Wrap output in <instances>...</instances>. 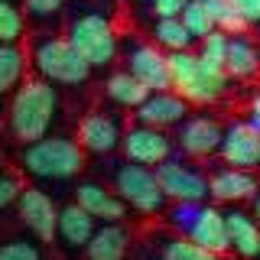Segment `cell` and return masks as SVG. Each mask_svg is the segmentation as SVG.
<instances>
[{
	"label": "cell",
	"instance_id": "cell-22",
	"mask_svg": "<svg viewBox=\"0 0 260 260\" xmlns=\"http://www.w3.org/2000/svg\"><path fill=\"white\" fill-rule=\"evenodd\" d=\"M104 94H108V101L117 104V108L137 111V104L150 94V88H146L137 75H130L127 69H117V72L108 75V81H104Z\"/></svg>",
	"mask_w": 260,
	"mask_h": 260
},
{
	"label": "cell",
	"instance_id": "cell-6",
	"mask_svg": "<svg viewBox=\"0 0 260 260\" xmlns=\"http://www.w3.org/2000/svg\"><path fill=\"white\" fill-rule=\"evenodd\" d=\"M114 192L130 205V211H140V215H159L169 202L159 189V179L153 173V166L130 162V159L114 169Z\"/></svg>",
	"mask_w": 260,
	"mask_h": 260
},
{
	"label": "cell",
	"instance_id": "cell-21",
	"mask_svg": "<svg viewBox=\"0 0 260 260\" xmlns=\"http://www.w3.org/2000/svg\"><path fill=\"white\" fill-rule=\"evenodd\" d=\"M130 250V231L124 221H101L94 228L91 241L85 244V254L91 260H120Z\"/></svg>",
	"mask_w": 260,
	"mask_h": 260
},
{
	"label": "cell",
	"instance_id": "cell-31",
	"mask_svg": "<svg viewBox=\"0 0 260 260\" xmlns=\"http://www.w3.org/2000/svg\"><path fill=\"white\" fill-rule=\"evenodd\" d=\"M23 7H26V16H32V20H55L62 13L65 0H23Z\"/></svg>",
	"mask_w": 260,
	"mask_h": 260
},
{
	"label": "cell",
	"instance_id": "cell-11",
	"mask_svg": "<svg viewBox=\"0 0 260 260\" xmlns=\"http://www.w3.org/2000/svg\"><path fill=\"white\" fill-rule=\"evenodd\" d=\"M120 137H124V127H120L117 114L88 111L85 117L78 120L75 140L81 143V150L91 153V156H111L114 150H120Z\"/></svg>",
	"mask_w": 260,
	"mask_h": 260
},
{
	"label": "cell",
	"instance_id": "cell-19",
	"mask_svg": "<svg viewBox=\"0 0 260 260\" xmlns=\"http://www.w3.org/2000/svg\"><path fill=\"white\" fill-rule=\"evenodd\" d=\"M94 228H98V218L91 215V211H85L78 202H69V205L59 208L55 241H59L65 250H85V244L91 241Z\"/></svg>",
	"mask_w": 260,
	"mask_h": 260
},
{
	"label": "cell",
	"instance_id": "cell-36",
	"mask_svg": "<svg viewBox=\"0 0 260 260\" xmlns=\"http://www.w3.org/2000/svg\"><path fill=\"white\" fill-rule=\"evenodd\" d=\"M250 215H254V221L260 224V189L254 192V199H250Z\"/></svg>",
	"mask_w": 260,
	"mask_h": 260
},
{
	"label": "cell",
	"instance_id": "cell-5",
	"mask_svg": "<svg viewBox=\"0 0 260 260\" xmlns=\"http://www.w3.org/2000/svg\"><path fill=\"white\" fill-rule=\"evenodd\" d=\"M65 36L72 39V46L85 55V62L91 65V69H104V65H111L114 59H117V52H120V39H117L114 23L104 13H98V10L75 13L69 20Z\"/></svg>",
	"mask_w": 260,
	"mask_h": 260
},
{
	"label": "cell",
	"instance_id": "cell-10",
	"mask_svg": "<svg viewBox=\"0 0 260 260\" xmlns=\"http://www.w3.org/2000/svg\"><path fill=\"white\" fill-rule=\"evenodd\" d=\"M221 137H224L221 120L208 117V114H195V117H185L182 124H179L176 143L189 159H211V156H218Z\"/></svg>",
	"mask_w": 260,
	"mask_h": 260
},
{
	"label": "cell",
	"instance_id": "cell-15",
	"mask_svg": "<svg viewBox=\"0 0 260 260\" xmlns=\"http://www.w3.org/2000/svg\"><path fill=\"white\" fill-rule=\"evenodd\" d=\"M127 72L140 78L150 91L173 88V81H169L166 49H159L156 43H134V46H130L127 49Z\"/></svg>",
	"mask_w": 260,
	"mask_h": 260
},
{
	"label": "cell",
	"instance_id": "cell-1",
	"mask_svg": "<svg viewBox=\"0 0 260 260\" xmlns=\"http://www.w3.org/2000/svg\"><path fill=\"white\" fill-rule=\"evenodd\" d=\"M59 91L55 85L43 75L23 78L10 94V108H7V134L16 143H32L52 130L55 117H59Z\"/></svg>",
	"mask_w": 260,
	"mask_h": 260
},
{
	"label": "cell",
	"instance_id": "cell-23",
	"mask_svg": "<svg viewBox=\"0 0 260 260\" xmlns=\"http://www.w3.org/2000/svg\"><path fill=\"white\" fill-rule=\"evenodd\" d=\"M153 43L166 52H176V49H192L195 46V36L185 29L182 16H156L153 23Z\"/></svg>",
	"mask_w": 260,
	"mask_h": 260
},
{
	"label": "cell",
	"instance_id": "cell-16",
	"mask_svg": "<svg viewBox=\"0 0 260 260\" xmlns=\"http://www.w3.org/2000/svg\"><path fill=\"white\" fill-rule=\"evenodd\" d=\"M189 108L192 104L185 101L179 91H173V88H159V91H150L140 104H137V120L166 130V127L182 124V120L189 117Z\"/></svg>",
	"mask_w": 260,
	"mask_h": 260
},
{
	"label": "cell",
	"instance_id": "cell-17",
	"mask_svg": "<svg viewBox=\"0 0 260 260\" xmlns=\"http://www.w3.org/2000/svg\"><path fill=\"white\" fill-rule=\"evenodd\" d=\"M224 72L231 75V81L238 85H257L260 81V43L247 32H234L228 39V59Z\"/></svg>",
	"mask_w": 260,
	"mask_h": 260
},
{
	"label": "cell",
	"instance_id": "cell-29",
	"mask_svg": "<svg viewBox=\"0 0 260 260\" xmlns=\"http://www.w3.org/2000/svg\"><path fill=\"white\" fill-rule=\"evenodd\" d=\"M23 29H26L23 10L10 0H0V43H20Z\"/></svg>",
	"mask_w": 260,
	"mask_h": 260
},
{
	"label": "cell",
	"instance_id": "cell-9",
	"mask_svg": "<svg viewBox=\"0 0 260 260\" xmlns=\"http://www.w3.org/2000/svg\"><path fill=\"white\" fill-rule=\"evenodd\" d=\"M16 215L26 224V231L36 234V241L52 244L55 241V221H59V205L52 202V195L29 185V189H20L16 195Z\"/></svg>",
	"mask_w": 260,
	"mask_h": 260
},
{
	"label": "cell",
	"instance_id": "cell-27",
	"mask_svg": "<svg viewBox=\"0 0 260 260\" xmlns=\"http://www.w3.org/2000/svg\"><path fill=\"white\" fill-rule=\"evenodd\" d=\"M205 7H208V13H211V20H215V26L218 29H224V32H247L250 26L244 23V16L234 10V4L231 0H205Z\"/></svg>",
	"mask_w": 260,
	"mask_h": 260
},
{
	"label": "cell",
	"instance_id": "cell-13",
	"mask_svg": "<svg viewBox=\"0 0 260 260\" xmlns=\"http://www.w3.org/2000/svg\"><path fill=\"white\" fill-rule=\"evenodd\" d=\"M260 189V179L254 169H241V166H218L208 176V199L215 205H241L250 202L254 192Z\"/></svg>",
	"mask_w": 260,
	"mask_h": 260
},
{
	"label": "cell",
	"instance_id": "cell-7",
	"mask_svg": "<svg viewBox=\"0 0 260 260\" xmlns=\"http://www.w3.org/2000/svg\"><path fill=\"white\" fill-rule=\"evenodd\" d=\"M159 189L169 202H205L208 199V176L182 159H162L153 166Z\"/></svg>",
	"mask_w": 260,
	"mask_h": 260
},
{
	"label": "cell",
	"instance_id": "cell-35",
	"mask_svg": "<svg viewBox=\"0 0 260 260\" xmlns=\"http://www.w3.org/2000/svg\"><path fill=\"white\" fill-rule=\"evenodd\" d=\"M247 114H244V117L250 120V124H254L257 130H260V81L254 85V91H250V98H247V108H244Z\"/></svg>",
	"mask_w": 260,
	"mask_h": 260
},
{
	"label": "cell",
	"instance_id": "cell-30",
	"mask_svg": "<svg viewBox=\"0 0 260 260\" xmlns=\"http://www.w3.org/2000/svg\"><path fill=\"white\" fill-rule=\"evenodd\" d=\"M39 254L43 250L26 238H13V241L0 244V260H39Z\"/></svg>",
	"mask_w": 260,
	"mask_h": 260
},
{
	"label": "cell",
	"instance_id": "cell-2",
	"mask_svg": "<svg viewBox=\"0 0 260 260\" xmlns=\"http://www.w3.org/2000/svg\"><path fill=\"white\" fill-rule=\"evenodd\" d=\"M166 59H169L173 91H179L189 104L208 108V104H218L231 91V75L224 69L205 65L195 49H176V52H166Z\"/></svg>",
	"mask_w": 260,
	"mask_h": 260
},
{
	"label": "cell",
	"instance_id": "cell-14",
	"mask_svg": "<svg viewBox=\"0 0 260 260\" xmlns=\"http://www.w3.org/2000/svg\"><path fill=\"white\" fill-rule=\"evenodd\" d=\"M195 244H202L205 250H211L215 257H228L231 254V241H228V221H224V211L218 205H205L199 202L195 215L189 218L185 231Z\"/></svg>",
	"mask_w": 260,
	"mask_h": 260
},
{
	"label": "cell",
	"instance_id": "cell-37",
	"mask_svg": "<svg viewBox=\"0 0 260 260\" xmlns=\"http://www.w3.org/2000/svg\"><path fill=\"white\" fill-rule=\"evenodd\" d=\"M257 169H260V166H257Z\"/></svg>",
	"mask_w": 260,
	"mask_h": 260
},
{
	"label": "cell",
	"instance_id": "cell-33",
	"mask_svg": "<svg viewBox=\"0 0 260 260\" xmlns=\"http://www.w3.org/2000/svg\"><path fill=\"white\" fill-rule=\"evenodd\" d=\"M234 10H238L244 16V23H247L250 29L260 26V0H231Z\"/></svg>",
	"mask_w": 260,
	"mask_h": 260
},
{
	"label": "cell",
	"instance_id": "cell-18",
	"mask_svg": "<svg viewBox=\"0 0 260 260\" xmlns=\"http://www.w3.org/2000/svg\"><path fill=\"white\" fill-rule=\"evenodd\" d=\"M75 202L85 211H91L98 221H127V215H130L127 202L120 199L114 189L101 185V182H78Z\"/></svg>",
	"mask_w": 260,
	"mask_h": 260
},
{
	"label": "cell",
	"instance_id": "cell-8",
	"mask_svg": "<svg viewBox=\"0 0 260 260\" xmlns=\"http://www.w3.org/2000/svg\"><path fill=\"white\" fill-rule=\"evenodd\" d=\"M120 150H124V159H130V162L156 166V162L173 156V137H169L162 127H153V124L137 120L134 127L124 130V137H120Z\"/></svg>",
	"mask_w": 260,
	"mask_h": 260
},
{
	"label": "cell",
	"instance_id": "cell-32",
	"mask_svg": "<svg viewBox=\"0 0 260 260\" xmlns=\"http://www.w3.org/2000/svg\"><path fill=\"white\" fill-rule=\"evenodd\" d=\"M20 179H16L10 169L4 166V159H0V208L7 205H16V195H20Z\"/></svg>",
	"mask_w": 260,
	"mask_h": 260
},
{
	"label": "cell",
	"instance_id": "cell-34",
	"mask_svg": "<svg viewBox=\"0 0 260 260\" xmlns=\"http://www.w3.org/2000/svg\"><path fill=\"white\" fill-rule=\"evenodd\" d=\"M185 4L189 0H150V10H153V16H179Z\"/></svg>",
	"mask_w": 260,
	"mask_h": 260
},
{
	"label": "cell",
	"instance_id": "cell-26",
	"mask_svg": "<svg viewBox=\"0 0 260 260\" xmlns=\"http://www.w3.org/2000/svg\"><path fill=\"white\" fill-rule=\"evenodd\" d=\"M228 39H231V32H224V29H211L208 36L195 39V52H199V59L205 62V65L224 69V59H228Z\"/></svg>",
	"mask_w": 260,
	"mask_h": 260
},
{
	"label": "cell",
	"instance_id": "cell-4",
	"mask_svg": "<svg viewBox=\"0 0 260 260\" xmlns=\"http://www.w3.org/2000/svg\"><path fill=\"white\" fill-rule=\"evenodd\" d=\"M32 69L36 75L49 78L52 85L65 88H81L91 78V65L85 62V55L72 46L69 36H43L32 46Z\"/></svg>",
	"mask_w": 260,
	"mask_h": 260
},
{
	"label": "cell",
	"instance_id": "cell-20",
	"mask_svg": "<svg viewBox=\"0 0 260 260\" xmlns=\"http://www.w3.org/2000/svg\"><path fill=\"white\" fill-rule=\"evenodd\" d=\"M228 221V241H231V254L254 260L260 257V224L254 221V215L244 208H228L224 211Z\"/></svg>",
	"mask_w": 260,
	"mask_h": 260
},
{
	"label": "cell",
	"instance_id": "cell-24",
	"mask_svg": "<svg viewBox=\"0 0 260 260\" xmlns=\"http://www.w3.org/2000/svg\"><path fill=\"white\" fill-rule=\"evenodd\" d=\"M23 75H26V52L20 43H0V98L13 94Z\"/></svg>",
	"mask_w": 260,
	"mask_h": 260
},
{
	"label": "cell",
	"instance_id": "cell-3",
	"mask_svg": "<svg viewBox=\"0 0 260 260\" xmlns=\"http://www.w3.org/2000/svg\"><path fill=\"white\" fill-rule=\"evenodd\" d=\"M88 162V153L81 150L78 140L72 137H39L32 143H23L20 150V166L32 179H46V182H69L78 179Z\"/></svg>",
	"mask_w": 260,
	"mask_h": 260
},
{
	"label": "cell",
	"instance_id": "cell-28",
	"mask_svg": "<svg viewBox=\"0 0 260 260\" xmlns=\"http://www.w3.org/2000/svg\"><path fill=\"white\" fill-rule=\"evenodd\" d=\"M179 16H182L185 29H189L195 39L208 36L211 29H218L215 20H211V13H208V7H205V0H189V4L182 7V13H179Z\"/></svg>",
	"mask_w": 260,
	"mask_h": 260
},
{
	"label": "cell",
	"instance_id": "cell-12",
	"mask_svg": "<svg viewBox=\"0 0 260 260\" xmlns=\"http://www.w3.org/2000/svg\"><path fill=\"white\" fill-rule=\"evenodd\" d=\"M218 159L228 166L241 169H257L260 166V130L250 124L247 117L224 124V137L218 146Z\"/></svg>",
	"mask_w": 260,
	"mask_h": 260
},
{
	"label": "cell",
	"instance_id": "cell-25",
	"mask_svg": "<svg viewBox=\"0 0 260 260\" xmlns=\"http://www.w3.org/2000/svg\"><path fill=\"white\" fill-rule=\"evenodd\" d=\"M159 257H166V260H215L211 250H205L202 244H195L189 234H182V231L169 234V238L159 244Z\"/></svg>",
	"mask_w": 260,
	"mask_h": 260
}]
</instances>
